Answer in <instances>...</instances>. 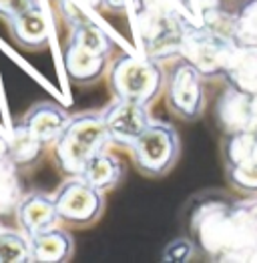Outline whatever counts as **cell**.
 I'll return each instance as SVG.
<instances>
[{"label": "cell", "instance_id": "cell-18", "mask_svg": "<svg viewBox=\"0 0 257 263\" xmlns=\"http://www.w3.org/2000/svg\"><path fill=\"white\" fill-rule=\"evenodd\" d=\"M22 195L19 167L10 159L0 161V215L14 213Z\"/></svg>", "mask_w": 257, "mask_h": 263}, {"label": "cell", "instance_id": "cell-19", "mask_svg": "<svg viewBox=\"0 0 257 263\" xmlns=\"http://www.w3.org/2000/svg\"><path fill=\"white\" fill-rule=\"evenodd\" d=\"M231 36L239 46H257V0H245L233 12Z\"/></svg>", "mask_w": 257, "mask_h": 263}, {"label": "cell", "instance_id": "cell-12", "mask_svg": "<svg viewBox=\"0 0 257 263\" xmlns=\"http://www.w3.org/2000/svg\"><path fill=\"white\" fill-rule=\"evenodd\" d=\"M217 121L227 133L247 131L253 127V107H251V95L241 92L233 87L221 95L217 105Z\"/></svg>", "mask_w": 257, "mask_h": 263}, {"label": "cell", "instance_id": "cell-8", "mask_svg": "<svg viewBox=\"0 0 257 263\" xmlns=\"http://www.w3.org/2000/svg\"><path fill=\"white\" fill-rule=\"evenodd\" d=\"M21 231H24L28 237H34L46 229L57 227L61 219L57 213L54 197L46 195L43 191H30L24 193L14 211Z\"/></svg>", "mask_w": 257, "mask_h": 263}, {"label": "cell", "instance_id": "cell-9", "mask_svg": "<svg viewBox=\"0 0 257 263\" xmlns=\"http://www.w3.org/2000/svg\"><path fill=\"white\" fill-rule=\"evenodd\" d=\"M63 65L66 79L72 85L86 87V85H95L105 77L108 68V57L86 50L79 44L66 41L63 48Z\"/></svg>", "mask_w": 257, "mask_h": 263}, {"label": "cell", "instance_id": "cell-14", "mask_svg": "<svg viewBox=\"0 0 257 263\" xmlns=\"http://www.w3.org/2000/svg\"><path fill=\"white\" fill-rule=\"evenodd\" d=\"M81 177L86 183H90L95 189L108 193L121 185V181L125 177V165L121 163V159L117 155H113L108 149H105L86 163Z\"/></svg>", "mask_w": 257, "mask_h": 263}, {"label": "cell", "instance_id": "cell-3", "mask_svg": "<svg viewBox=\"0 0 257 263\" xmlns=\"http://www.w3.org/2000/svg\"><path fill=\"white\" fill-rule=\"evenodd\" d=\"M235 48L237 44L231 36L217 32L201 22H189L181 57L191 61L205 79H215L225 74Z\"/></svg>", "mask_w": 257, "mask_h": 263}, {"label": "cell", "instance_id": "cell-10", "mask_svg": "<svg viewBox=\"0 0 257 263\" xmlns=\"http://www.w3.org/2000/svg\"><path fill=\"white\" fill-rule=\"evenodd\" d=\"M68 121H70V115L52 101L32 105L21 119L26 131L32 133L46 147H52L57 143V139L63 135Z\"/></svg>", "mask_w": 257, "mask_h": 263}, {"label": "cell", "instance_id": "cell-23", "mask_svg": "<svg viewBox=\"0 0 257 263\" xmlns=\"http://www.w3.org/2000/svg\"><path fill=\"white\" fill-rule=\"evenodd\" d=\"M34 2L39 0H0V18L4 22H10L26 8H30Z\"/></svg>", "mask_w": 257, "mask_h": 263}, {"label": "cell", "instance_id": "cell-1", "mask_svg": "<svg viewBox=\"0 0 257 263\" xmlns=\"http://www.w3.org/2000/svg\"><path fill=\"white\" fill-rule=\"evenodd\" d=\"M107 129L101 112L86 110L70 117L63 135L52 145V159L64 175H81L86 163L97 153L108 149Z\"/></svg>", "mask_w": 257, "mask_h": 263}, {"label": "cell", "instance_id": "cell-13", "mask_svg": "<svg viewBox=\"0 0 257 263\" xmlns=\"http://www.w3.org/2000/svg\"><path fill=\"white\" fill-rule=\"evenodd\" d=\"M30 245L32 259L39 263H64L75 255V237L59 225L30 237Z\"/></svg>", "mask_w": 257, "mask_h": 263}, {"label": "cell", "instance_id": "cell-16", "mask_svg": "<svg viewBox=\"0 0 257 263\" xmlns=\"http://www.w3.org/2000/svg\"><path fill=\"white\" fill-rule=\"evenodd\" d=\"M6 141H8V159L19 169H30V167H34L43 159L44 151L48 149L32 133L26 131V127L22 125L21 121L12 127V131L6 137Z\"/></svg>", "mask_w": 257, "mask_h": 263}, {"label": "cell", "instance_id": "cell-22", "mask_svg": "<svg viewBox=\"0 0 257 263\" xmlns=\"http://www.w3.org/2000/svg\"><path fill=\"white\" fill-rule=\"evenodd\" d=\"M197 243L195 239L189 237H175L173 241H169L163 249V255L161 259L169 263H187L195 257V251H197Z\"/></svg>", "mask_w": 257, "mask_h": 263}, {"label": "cell", "instance_id": "cell-20", "mask_svg": "<svg viewBox=\"0 0 257 263\" xmlns=\"http://www.w3.org/2000/svg\"><path fill=\"white\" fill-rule=\"evenodd\" d=\"M32 245L24 231H0V263H30Z\"/></svg>", "mask_w": 257, "mask_h": 263}, {"label": "cell", "instance_id": "cell-17", "mask_svg": "<svg viewBox=\"0 0 257 263\" xmlns=\"http://www.w3.org/2000/svg\"><path fill=\"white\" fill-rule=\"evenodd\" d=\"M68 41L79 46H83L86 50H93V52H99V54H105V57H113L115 52V43L113 39L108 36L107 32L90 18H83V21L75 22L70 26V34H68Z\"/></svg>", "mask_w": 257, "mask_h": 263}, {"label": "cell", "instance_id": "cell-4", "mask_svg": "<svg viewBox=\"0 0 257 263\" xmlns=\"http://www.w3.org/2000/svg\"><path fill=\"white\" fill-rule=\"evenodd\" d=\"M135 167L147 177H163L175 167L181 155L179 133L169 123L153 121L128 149Z\"/></svg>", "mask_w": 257, "mask_h": 263}, {"label": "cell", "instance_id": "cell-26", "mask_svg": "<svg viewBox=\"0 0 257 263\" xmlns=\"http://www.w3.org/2000/svg\"><path fill=\"white\" fill-rule=\"evenodd\" d=\"M86 4H93V6H99V0H83Z\"/></svg>", "mask_w": 257, "mask_h": 263}, {"label": "cell", "instance_id": "cell-11", "mask_svg": "<svg viewBox=\"0 0 257 263\" xmlns=\"http://www.w3.org/2000/svg\"><path fill=\"white\" fill-rule=\"evenodd\" d=\"M12 41L24 50H43L50 43V28L41 0L8 22Z\"/></svg>", "mask_w": 257, "mask_h": 263}, {"label": "cell", "instance_id": "cell-25", "mask_svg": "<svg viewBox=\"0 0 257 263\" xmlns=\"http://www.w3.org/2000/svg\"><path fill=\"white\" fill-rule=\"evenodd\" d=\"M8 159V141L4 135H0V161Z\"/></svg>", "mask_w": 257, "mask_h": 263}, {"label": "cell", "instance_id": "cell-21", "mask_svg": "<svg viewBox=\"0 0 257 263\" xmlns=\"http://www.w3.org/2000/svg\"><path fill=\"white\" fill-rule=\"evenodd\" d=\"M227 179L239 191L257 195V155L227 165Z\"/></svg>", "mask_w": 257, "mask_h": 263}, {"label": "cell", "instance_id": "cell-27", "mask_svg": "<svg viewBox=\"0 0 257 263\" xmlns=\"http://www.w3.org/2000/svg\"><path fill=\"white\" fill-rule=\"evenodd\" d=\"M0 231H2V229H0Z\"/></svg>", "mask_w": 257, "mask_h": 263}, {"label": "cell", "instance_id": "cell-2", "mask_svg": "<svg viewBox=\"0 0 257 263\" xmlns=\"http://www.w3.org/2000/svg\"><path fill=\"white\" fill-rule=\"evenodd\" d=\"M167 72L151 57L121 52L108 66V87L113 99H125L151 107L165 90Z\"/></svg>", "mask_w": 257, "mask_h": 263}, {"label": "cell", "instance_id": "cell-7", "mask_svg": "<svg viewBox=\"0 0 257 263\" xmlns=\"http://www.w3.org/2000/svg\"><path fill=\"white\" fill-rule=\"evenodd\" d=\"M101 117H103L111 145H117L123 149H131L135 141L153 123L147 105L125 101V99H113V103H108L101 110Z\"/></svg>", "mask_w": 257, "mask_h": 263}, {"label": "cell", "instance_id": "cell-5", "mask_svg": "<svg viewBox=\"0 0 257 263\" xmlns=\"http://www.w3.org/2000/svg\"><path fill=\"white\" fill-rule=\"evenodd\" d=\"M203 74L191 61L179 57L173 61L165 79L167 107L175 117L183 121H197L205 110Z\"/></svg>", "mask_w": 257, "mask_h": 263}, {"label": "cell", "instance_id": "cell-24", "mask_svg": "<svg viewBox=\"0 0 257 263\" xmlns=\"http://www.w3.org/2000/svg\"><path fill=\"white\" fill-rule=\"evenodd\" d=\"M135 0H99V8L108 12H127L133 8Z\"/></svg>", "mask_w": 257, "mask_h": 263}, {"label": "cell", "instance_id": "cell-6", "mask_svg": "<svg viewBox=\"0 0 257 263\" xmlns=\"http://www.w3.org/2000/svg\"><path fill=\"white\" fill-rule=\"evenodd\" d=\"M52 197L59 219L68 227H90L105 211V193L95 189L81 175L68 177Z\"/></svg>", "mask_w": 257, "mask_h": 263}, {"label": "cell", "instance_id": "cell-15", "mask_svg": "<svg viewBox=\"0 0 257 263\" xmlns=\"http://www.w3.org/2000/svg\"><path fill=\"white\" fill-rule=\"evenodd\" d=\"M223 79L227 81V87L247 95H257V46L237 44Z\"/></svg>", "mask_w": 257, "mask_h": 263}]
</instances>
